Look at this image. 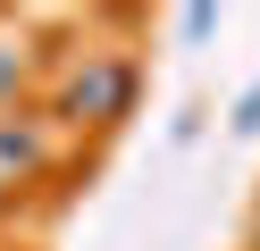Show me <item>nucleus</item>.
Instances as JSON below:
<instances>
[{"instance_id":"20e7f679","label":"nucleus","mask_w":260,"mask_h":251,"mask_svg":"<svg viewBox=\"0 0 260 251\" xmlns=\"http://www.w3.org/2000/svg\"><path fill=\"white\" fill-rule=\"evenodd\" d=\"M235 126H243V134H260V92H243V109H235Z\"/></svg>"},{"instance_id":"f03ea898","label":"nucleus","mask_w":260,"mask_h":251,"mask_svg":"<svg viewBox=\"0 0 260 251\" xmlns=\"http://www.w3.org/2000/svg\"><path fill=\"white\" fill-rule=\"evenodd\" d=\"M0 159H17V167H34V134H9V126H0Z\"/></svg>"},{"instance_id":"f257e3e1","label":"nucleus","mask_w":260,"mask_h":251,"mask_svg":"<svg viewBox=\"0 0 260 251\" xmlns=\"http://www.w3.org/2000/svg\"><path fill=\"white\" fill-rule=\"evenodd\" d=\"M126 92H135V76H126V67H92V76L76 84V109H84V117H118Z\"/></svg>"},{"instance_id":"7ed1b4c3","label":"nucleus","mask_w":260,"mask_h":251,"mask_svg":"<svg viewBox=\"0 0 260 251\" xmlns=\"http://www.w3.org/2000/svg\"><path fill=\"white\" fill-rule=\"evenodd\" d=\"M17 76H25V59H17V50H9V42H0V100L17 92Z\"/></svg>"}]
</instances>
